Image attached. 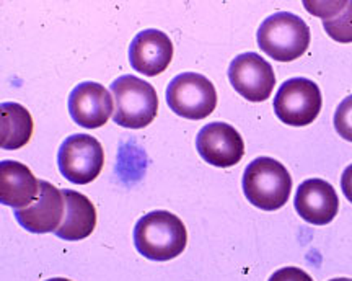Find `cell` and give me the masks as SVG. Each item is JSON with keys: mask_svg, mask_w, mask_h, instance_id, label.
Returning <instances> with one entry per match:
<instances>
[{"mask_svg": "<svg viewBox=\"0 0 352 281\" xmlns=\"http://www.w3.org/2000/svg\"><path fill=\"white\" fill-rule=\"evenodd\" d=\"M39 196V180L16 160L0 162V203L25 209Z\"/></svg>", "mask_w": 352, "mask_h": 281, "instance_id": "obj_14", "label": "cell"}, {"mask_svg": "<svg viewBox=\"0 0 352 281\" xmlns=\"http://www.w3.org/2000/svg\"><path fill=\"white\" fill-rule=\"evenodd\" d=\"M65 214L64 193L46 180H39V196L25 209H15V219L33 234H46L59 229Z\"/></svg>", "mask_w": 352, "mask_h": 281, "instance_id": "obj_10", "label": "cell"}, {"mask_svg": "<svg viewBox=\"0 0 352 281\" xmlns=\"http://www.w3.org/2000/svg\"><path fill=\"white\" fill-rule=\"evenodd\" d=\"M321 103L320 87L305 77L289 79L274 96V112L289 126H307L318 116Z\"/></svg>", "mask_w": 352, "mask_h": 281, "instance_id": "obj_6", "label": "cell"}, {"mask_svg": "<svg viewBox=\"0 0 352 281\" xmlns=\"http://www.w3.org/2000/svg\"><path fill=\"white\" fill-rule=\"evenodd\" d=\"M196 147L202 159L222 169L239 164L245 154L243 138L227 123L206 125L197 134Z\"/></svg>", "mask_w": 352, "mask_h": 281, "instance_id": "obj_9", "label": "cell"}, {"mask_svg": "<svg viewBox=\"0 0 352 281\" xmlns=\"http://www.w3.org/2000/svg\"><path fill=\"white\" fill-rule=\"evenodd\" d=\"M323 26L328 37L334 41L352 43V2H347L346 7L333 19L323 20Z\"/></svg>", "mask_w": 352, "mask_h": 281, "instance_id": "obj_17", "label": "cell"}, {"mask_svg": "<svg viewBox=\"0 0 352 281\" xmlns=\"http://www.w3.org/2000/svg\"><path fill=\"white\" fill-rule=\"evenodd\" d=\"M0 115H2L0 146L13 151L23 147L33 134V118L28 110L20 103H2Z\"/></svg>", "mask_w": 352, "mask_h": 281, "instance_id": "obj_16", "label": "cell"}, {"mask_svg": "<svg viewBox=\"0 0 352 281\" xmlns=\"http://www.w3.org/2000/svg\"><path fill=\"white\" fill-rule=\"evenodd\" d=\"M341 190L344 193L346 198L352 203V164L349 167H346V170L342 172Z\"/></svg>", "mask_w": 352, "mask_h": 281, "instance_id": "obj_21", "label": "cell"}, {"mask_svg": "<svg viewBox=\"0 0 352 281\" xmlns=\"http://www.w3.org/2000/svg\"><path fill=\"white\" fill-rule=\"evenodd\" d=\"M329 281H352L351 278H333V280H329Z\"/></svg>", "mask_w": 352, "mask_h": 281, "instance_id": "obj_22", "label": "cell"}, {"mask_svg": "<svg viewBox=\"0 0 352 281\" xmlns=\"http://www.w3.org/2000/svg\"><path fill=\"white\" fill-rule=\"evenodd\" d=\"M173 58V45L168 34L160 30H144L132 39L129 63L135 72L155 77L168 67Z\"/></svg>", "mask_w": 352, "mask_h": 281, "instance_id": "obj_13", "label": "cell"}, {"mask_svg": "<svg viewBox=\"0 0 352 281\" xmlns=\"http://www.w3.org/2000/svg\"><path fill=\"white\" fill-rule=\"evenodd\" d=\"M267 281H314L311 276L305 270L297 269V267H287V269H280L271 275Z\"/></svg>", "mask_w": 352, "mask_h": 281, "instance_id": "obj_20", "label": "cell"}, {"mask_svg": "<svg viewBox=\"0 0 352 281\" xmlns=\"http://www.w3.org/2000/svg\"><path fill=\"white\" fill-rule=\"evenodd\" d=\"M111 92L116 102L113 115L116 125L140 129L155 120L158 96L148 82L135 76H122L111 83Z\"/></svg>", "mask_w": 352, "mask_h": 281, "instance_id": "obj_4", "label": "cell"}, {"mask_svg": "<svg viewBox=\"0 0 352 281\" xmlns=\"http://www.w3.org/2000/svg\"><path fill=\"white\" fill-rule=\"evenodd\" d=\"M46 281H70L67 278H51V280H46Z\"/></svg>", "mask_w": 352, "mask_h": 281, "instance_id": "obj_23", "label": "cell"}, {"mask_svg": "<svg viewBox=\"0 0 352 281\" xmlns=\"http://www.w3.org/2000/svg\"><path fill=\"white\" fill-rule=\"evenodd\" d=\"M228 79L239 94L248 102H264L270 98L276 85L271 64L256 52L236 56L228 67Z\"/></svg>", "mask_w": 352, "mask_h": 281, "instance_id": "obj_8", "label": "cell"}, {"mask_svg": "<svg viewBox=\"0 0 352 281\" xmlns=\"http://www.w3.org/2000/svg\"><path fill=\"white\" fill-rule=\"evenodd\" d=\"M57 164L69 182L87 185L94 182L103 169L104 151L94 136L74 134L60 144Z\"/></svg>", "mask_w": 352, "mask_h": 281, "instance_id": "obj_7", "label": "cell"}, {"mask_svg": "<svg viewBox=\"0 0 352 281\" xmlns=\"http://www.w3.org/2000/svg\"><path fill=\"white\" fill-rule=\"evenodd\" d=\"M258 46L279 63L298 59L310 46V28L300 17L277 12L258 30Z\"/></svg>", "mask_w": 352, "mask_h": 281, "instance_id": "obj_3", "label": "cell"}, {"mask_svg": "<svg viewBox=\"0 0 352 281\" xmlns=\"http://www.w3.org/2000/svg\"><path fill=\"white\" fill-rule=\"evenodd\" d=\"M166 103L178 116L204 120L215 110L217 92L208 77L184 72L176 76L166 87Z\"/></svg>", "mask_w": 352, "mask_h": 281, "instance_id": "obj_5", "label": "cell"}, {"mask_svg": "<svg viewBox=\"0 0 352 281\" xmlns=\"http://www.w3.org/2000/svg\"><path fill=\"white\" fill-rule=\"evenodd\" d=\"M346 3L347 2L344 0H341V2H303V6L308 12L320 17V19L329 20L334 15H338L346 7Z\"/></svg>", "mask_w": 352, "mask_h": 281, "instance_id": "obj_19", "label": "cell"}, {"mask_svg": "<svg viewBox=\"0 0 352 281\" xmlns=\"http://www.w3.org/2000/svg\"><path fill=\"white\" fill-rule=\"evenodd\" d=\"M334 128L342 139L352 143V95L342 100L334 113Z\"/></svg>", "mask_w": 352, "mask_h": 281, "instance_id": "obj_18", "label": "cell"}, {"mask_svg": "<svg viewBox=\"0 0 352 281\" xmlns=\"http://www.w3.org/2000/svg\"><path fill=\"white\" fill-rule=\"evenodd\" d=\"M292 177L287 169L271 157H258L246 167L243 191L246 200L263 211L280 209L289 201Z\"/></svg>", "mask_w": 352, "mask_h": 281, "instance_id": "obj_2", "label": "cell"}, {"mask_svg": "<svg viewBox=\"0 0 352 281\" xmlns=\"http://www.w3.org/2000/svg\"><path fill=\"white\" fill-rule=\"evenodd\" d=\"M69 113L83 128L95 129L107 125L114 113L113 96L96 82H82L70 92Z\"/></svg>", "mask_w": 352, "mask_h": 281, "instance_id": "obj_11", "label": "cell"}, {"mask_svg": "<svg viewBox=\"0 0 352 281\" xmlns=\"http://www.w3.org/2000/svg\"><path fill=\"white\" fill-rule=\"evenodd\" d=\"M188 242L186 227L170 211H152L134 227V245L148 260L166 262L182 256Z\"/></svg>", "mask_w": 352, "mask_h": 281, "instance_id": "obj_1", "label": "cell"}, {"mask_svg": "<svg viewBox=\"0 0 352 281\" xmlns=\"http://www.w3.org/2000/svg\"><path fill=\"white\" fill-rule=\"evenodd\" d=\"M63 193L65 198V214L63 224L54 234L69 242L87 239L96 226V209L94 203L78 191L63 190Z\"/></svg>", "mask_w": 352, "mask_h": 281, "instance_id": "obj_15", "label": "cell"}, {"mask_svg": "<svg viewBox=\"0 0 352 281\" xmlns=\"http://www.w3.org/2000/svg\"><path fill=\"white\" fill-rule=\"evenodd\" d=\"M294 203L298 216L314 226H327L340 211L336 190L331 183L321 178H310L300 183Z\"/></svg>", "mask_w": 352, "mask_h": 281, "instance_id": "obj_12", "label": "cell"}]
</instances>
